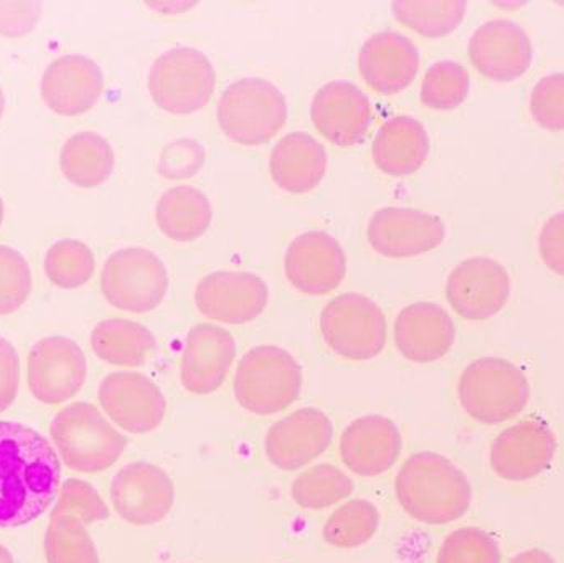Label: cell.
<instances>
[{"label": "cell", "instance_id": "obj_34", "mask_svg": "<svg viewBox=\"0 0 564 563\" xmlns=\"http://www.w3.org/2000/svg\"><path fill=\"white\" fill-rule=\"evenodd\" d=\"M48 563H99L98 552L85 524L73 516H56L45 534Z\"/></svg>", "mask_w": 564, "mask_h": 563}, {"label": "cell", "instance_id": "obj_39", "mask_svg": "<svg viewBox=\"0 0 564 563\" xmlns=\"http://www.w3.org/2000/svg\"><path fill=\"white\" fill-rule=\"evenodd\" d=\"M56 516H73L86 526L106 521L109 509L91 485L82 479H68L62 486L58 501L53 509L52 518Z\"/></svg>", "mask_w": 564, "mask_h": 563}, {"label": "cell", "instance_id": "obj_12", "mask_svg": "<svg viewBox=\"0 0 564 563\" xmlns=\"http://www.w3.org/2000/svg\"><path fill=\"white\" fill-rule=\"evenodd\" d=\"M367 237L378 255L401 260L441 247L446 225L437 215L416 208L387 207L371 215Z\"/></svg>", "mask_w": 564, "mask_h": 563}, {"label": "cell", "instance_id": "obj_5", "mask_svg": "<svg viewBox=\"0 0 564 563\" xmlns=\"http://www.w3.org/2000/svg\"><path fill=\"white\" fill-rule=\"evenodd\" d=\"M50 435L65 465L79 473L111 468L128 445V440L102 413L86 402L73 403L58 412Z\"/></svg>", "mask_w": 564, "mask_h": 563}, {"label": "cell", "instance_id": "obj_10", "mask_svg": "<svg viewBox=\"0 0 564 563\" xmlns=\"http://www.w3.org/2000/svg\"><path fill=\"white\" fill-rule=\"evenodd\" d=\"M512 280L499 261L487 257L464 260L451 271L446 296L451 307L467 321H486L509 303Z\"/></svg>", "mask_w": 564, "mask_h": 563}, {"label": "cell", "instance_id": "obj_31", "mask_svg": "<svg viewBox=\"0 0 564 563\" xmlns=\"http://www.w3.org/2000/svg\"><path fill=\"white\" fill-rule=\"evenodd\" d=\"M391 9L403 25L420 35L441 39L463 23L467 3L464 0H398Z\"/></svg>", "mask_w": 564, "mask_h": 563}, {"label": "cell", "instance_id": "obj_15", "mask_svg": "<svg viewBox=\"0 0 564 563\" xmlns=\"http://www.w3.org/2000/svg\"><path fill=\"white\" fill-rule=\"evenodd\" d=\"M284 271L295 290L308 296H322L337 290L345 280L347 257L332 235L305 231L289 245Z\"/></svg>", "mask_w": 564, "mask_h": 563}, {"label": "cell", "instance_id": "obj_13", "mask_svg": "<svg viewBox=\"0 0 564 563\" xmlns=\"http://www.w3.org/2000/svg\"><path fill=\"white\" fill-rule=\"evenodd\" d=\"M116 512L132 526H154L174 508L175 488L167 473L151 463H131L112 479Z\"/></svg>", "mask_w": 564, "mask_h": 563}, {"label": "cell", "instance_id": "obj_37", "mask_svg": "<svg viewBox=\"0 0 564 563\" xmlns=\"http://www.w3.org/2000/svg\"><path fill=\"white\" fill-rule=\"evenodd\" d=\"M499 544L482 529L463 528L447 535L437 554V563H500Z\"/></svg>", "mask_w": 564, "mask_h": 563}, {"label": "cell", "instance_id": "obj_16", "mask_svg": "<svg viewBox=\"0 0 564 563\" xmlns=\"http://www.w3.org/2000/svg\"><path fill=\"white\" fill-rule=\"evenodd\" d=\"M99 403L109 419L126 432L145 435L164 422L167 400L142 373L115 372L99 387Z\"/></svg>", "mask_w": 564, "mask_h": 563}, {"label": "cell", "instance_id": "obj_6", "mask_svg": "<svg viewBox=\"0 0 564 563\" xmlns=\"http://www.w3.org/2000/svg\"><path fill=\"white\" fill-rule=\"evenodd\" d=\"M288 121L281 89L263 78H243L225 89L218 102V124L230 141L260 145L271 141Z\"/></svg>", "mask_w": 564, "mask_h": 563}, {"label": "cell", "instance_id": "obj_47", "mask_svg": "<svg viewBox=\"0 0 564 563\" xmlns=\"http://www.w3.org/2000/svg\"><path fill=\"white\" fill-rule=\"evenodd\" d=\"M3 108H6V98H3L2 88H0V118H2Z\"/></svg>", "mask_w": 564, "mask_h": 563}, {"label": "cell", "instance_id": "obj_42", "mask_svg": "<svg viewBox=\"0 0 564 563\" xmlns=\"http://www.w3.org/2000/svg\"><path fill=\"white\" fill-rule=\"evenodd\" d=\"M42 13L40 2H0V35L17 39L35 29Z\"/></svg>", "mask_w": 564, "mask_h": 563}, {"label": "cell", "instance_id": "obj_14", "mask_svg": "<svg viewBox=\"0 0 564 563\" xmlns=\"http://www.w3.org/2000/svg\"><path fill=\"white\" fill-rule=\"evenodd\" d=\"M270 290L263 278L247 271H215L195 290V306L208 320L245 324L267 310Z\"/></svg>", "mask_w": 564, "mask_h": 563}, {"label": "cell", "instance_id": "obj_26", "mask_svg": "<svg viewBox=\"0 0 564 563\" xmlns=\"http://www.w3.org/2000/svg\"><path fill=\"white\" fill-rule=\"evenodd\" d=\"M327 164V152L317 139L305 132H292L271 152V177L289 194H308L324 181Z\"/></svg>", "mask_w": 564, "mask_h": 563}, {"label": "cell", "instance_id": "obj_45", "mask_svg": "<svg viewBox=\"0 0 564 563\" xmlns=\"http://www.w3.org/2000/svg\"><path fill=\"white\" fill-rule=\"evenodd\" d=\"M510 563H556L553 561L549 552L540 551V549H532V551L522 552L512 559Z\"/></svg>", "mask_w": 564, "mask_h": 563}, {"label": "cell", "instance_id": "obj_32", "mask_svg": "<svg viewBox=\"0 0 564 563\" xmlns=\"http://www.w3.org/2000/svg\"><path fill=\"white\" fill-rule=\"evenodd\" d=\"M354 481L337 466H314L299 475L291 486V496L302 509H327L344 501L354 492Z\"/></svg>", "mask_w": 564, "mask_h": 563}, {"label": "cell", "instance_id": "obj_23", "mask_svg": "<svg viewBox=\"0 0 564 563\" xmlns=\"http://www.w3.org/2000/svg\"><path fill=\"white\" fill-rule=\"evenodd\" d=\"M105 76L95 59L66 55L52 62L42 76V98L56 115L79 116L101 98Z\"/></svg>", "mask_w": 564, "mask_h": 563}, {"label": "cell", "instance_id": "obj_46", "mask_svg": "<svg viewBox=\"0 0 564 563\" xmlns=\"http://www.w3.org/2000/svg\"><path fill=\"white\" fill-rule=\"evenodd\" d=\"M0 563H13L12 554L3 545H0Z\"/></svg>", "mask_w": 564, "mask_h": 563}, {"label": "cell", "instance_id": "obj_29", "mask_svg": "<svg viewBox=\"0 0 564 563\" xmlns=\"http://www.w3.org/2000/svg\"><path fill=\"white\" fill-rule=\"evenodd\" d=\"M115 162L111 144L102 136L89 131L72 136L59 155L63 175L82 188L105 184L115 171Z\"/></svg>", "mask_w": 564, "mask_h": 563}, {"label": "cell", "instance_id": "obj_22", "mask_svg": "<svg viewBox=\"0 0 564 563\" xmlns=\"http://www.w3.org/2000/svg\"><path fill=\"white\" fill-rule=\"evenodd\" d=\"M401 448L403 436L397 423L387 416H361L341 433V462L361 478H373L393 468Z\"/></svg>", "mask_w": 564, "mask_h": 563}, {"label": "cell", "instance_id": "obj_21", "mask_svg": "<svg viewBox=\"0 0 564 563\" xmlns=\"http://www.w3.org/2000/svg\"><path fill=\"white\" fill-rule=\"evenodd\" d=\"M311 118L332 144H360L371 124L370 99L354 83L330 82L312 98Z\"/></svg>", "mask_w": 564, "mask_h": 563}, {"label": "cell", "instance_id": "obj_17", "mask_svg": "<svg viewBox=\"0 0 564 563\" xmlns=\"http://www.w3.org/2000/svg\"><path fill=\"white\" fill-rule=\"evenodd\" d=\"M556 436L545 423L525 420L503 430L490 446V468L510 483L543 475L556 455Z\"/></svg>", "mask_w": 564, "mask_h": 563}, {"label": "cell", "instance_id": "obj_41", "mask_svg": "<svg viewBox=\"0 0 564 563\" xmlns=\"http://www.w3.org/2000/svg\"><path fill=\"white\" fill-rule=\"evenodd\" d=\"M205 162V149L192 139H178L162 151L159 172L167 178L194 177Z\"/></svg>", "mask_w": 564, "mask_h": 563}, {"label": "cell", "instance_id": "obj_27", "mask_svg": "<svg viewBox=\"0 0 564 563\" xmlns=\"http://www.w3.org/2000/svg\"><path fill=\"white\" fill-rule=\"evenodd\" d=\"M371 155L384 174L393 177L414 174L430 155V136L417 119L397 116L388 119L377 132Z\"/></svg>", "mask_w": 564, "mask_h": 563}, {"label": "cell", "instance_id": "obj_36", "mask_svg": "<svg viewBox=\"0 0 564 563\" xmlns=\"http://www.w3.org/2000/svg\"><path fill=\"white\" fill-rule=\"evenodd\" d=\"M45 273L56 286L75 290L91 280L95 255L83 241H56L46 253Z\"/></svg>", "mask_w": 564, "mask_h": 563}, {"label": "cell", "instance_id": "obj_3", "mask_svg": "<svg viewBox=\"0 0 564 563\" xmlns=\"http://www.w3.org/2000/svg\"><path fill=\"white\" fill-rule=\"evenodd\" d=\"M457 397L470 419L484 425H500L529 405L530 382L510 360L482 357L464 369Z\"/></svg>", "mask_w": 564, "mask_h": 563}, {"label": "cell", "instance_id": "obj_30", "mask_svg": "<svg viewBox=\"0 0 564 563\" xmlns=\"http://www.w3.org/2000/svg\"><path fill=\"white\" fill-rule=\"evenodd\" d=\"M155 346L154 334L148 327L128 320L102 321L91 333L93 350L111 366H142Z\"/></svg>", "mask_w": 564, "mask_h": 563}, {"label": "cell", "instance_id": "obj_43", "mask_svg": "<svg viewBox=\"0 0 564 563\" xmlns=\"http://www.w3.org/2000/svg\"><path fill=\"white\" fill-rule=\"evenodd\" d=\"M539 250L546 268L564 277V212L553 215L543 225L539 235Z\"/></svg>", "mask_w": 564, "mask_h": 563}, {"label": "cell", "instance_id": "obj_38", "mask_svg": "<svg viewBox=\"0 0 564 563\" xmlns=\"http://www.w3.org/2000/svg\"><path fill=\"white\" fill-rule=\"evenodd\" d=\"M32 291V271L22 253L0 245V316L15 313Z\"/></svg>", "mask_w": 564, "mask_h": 563}, {"label": "cell", "instance_id": "obj_4", "mask_svg": "<svg viewBox=\"0 0 564 563\" xmlns=\"http://www.w3.org/2000/svg\"><path fill=\"white\" fill-rule=\"evenodd\" d=\"M234 389L235 399L247 412L274 415L301 396V366L281 347H254L238 364Z\"/></svg>", "mask_w": 564, "mask_h": 563}, {"label": "cell", "instance_id": "obj_20", "mask_svg": "<svg viewBox=\"0 0 564 563\" xmlns=\"http://www.w3.org/2000/svg\"><path fill=\"white\" fill-rule=\"evenodd\" d=\"M237 343L224 327L197 324L185 339L181 362L182 386L195 396L217 392L234 366Z\"/></svg>", "mask_w": 564, "mask_h": 563}, {"label": "cell", "instance_id": "obj_19", "mask_svg": "<svg viewBox=\"0 0 564 563\" xmlns=\"http://www.w3.org/2000/svg\"><path fill=\"white\" fill-rule=\"evenodd\" d=\"M334 439L330 419L318 409H301L267 433L268 459L282 472H295L324 455Z\"/></svg>", "mask_w": 564, "mask_h": 563}, {"label": "cell", "instance_id": "obj_11", "mask_svg": "<svg viewBox=\"0 0 564 563\" xmlns=\"http://www.w3.org/2000/svg\"><path fill=\"white\" fill-rule=\"evenodd\" d=\"M86 373L85 353L68 337H45L30 350V392L46 405L73 399L85 386Z\"/></svg>", "mask_w": 564, "mask_h": 563}, {"label": "cell", "instance_id": "obj_48", "mask_svg": "<svg viewBox=\"0 0 564 563\" xmlns=\"http://www.w3.org/2000/svg\"><path fill=\"white\" fill-rule=\"evenodd\" d=\"M3 220V202L2 198H0V225H2Z\"/></svg>", "mask_w": 564, "mask_h": 563}, {"label": "cell", "instance_id": "obj_2", "mask_svg": "<svg viewBox=\"0 0 564 563\" xmlns=\"http://www.w3.org/2000/svg\"><path fill=\"white\" fill-rule=\"evenodd\" d=\"M394 492L403 511L427 526L457 521L473 502L469 478L453 462L433 452L416 453L403 463Z\"/></svg>", "mask_w": 564, "mask_h": 563}, {"label": "cell", "instance_id": "obj_35", "mask_svg": "<svg viewBox=\"0 0 564 563\" xmlns=\"http://www.w3.org/2000/svg\"><path fill=\"white\" fill-rule=\"evenodd\" d=\"M470 91V75L460 63L443 59L434 63L421 85V101L431 109L451 111L459 108Z\"/></svg>", "mask_w": 564, "mask_h": 563}, {"label": "cell", "instance_id": "obj_28", "mask_svg": "<svg viewBox=\"0 0 564 563\" xmlns=\"http://www.w3.org/2000/svg\"><path fill=\"white\" fill-rule=\"evenodd\" d=\"M214 208L204 192L188 185L169 188L159 198L155 221L159 230L178 243L198 240L207 234Z\"/></svg>", "mask_w": 564, "mask_h": 563}, {"label": "cell", "instance_id": "obj_9", "mask_svg": "<svg viewBox=\"0 0 564 563\" xmlns=\"http://www.w3.org/2000/svg\"><path fill=\"white\" fill-rule=\"evenodd\" d=\"M325 344L348 360H371L387 346V317L375 301L360 293L332 300L321 314Z\"/></svg>", "mask_w": 564, "mask_h": 563}, {"label": "cell", "instance_id": "obj_44", "mask_svg": "<svg viewBox=\"0 0 564 563\" xmlns=\"http://www.w3.org/2000/svg\"><path fill=\"white\" fill-rule=\"evenodd\" d=\"M20 359L15 347L0 337V413L6 412L19 392Z\"/></svg>", "mask_w": 564, "mask_h": 563}, {"label": "cell", "instance_id": "obj_18", "mask_svg": "<svg viewBox=\"0 0 564 563\" xmlns=\"http://www.w3.org/2000/svg\"><path fill=\"white\" fill-rule=\"evenodd\" d=\"M469 56L487 78L500 83L516 82L532 65V40L512 20H490L470 36Z\"/></svg>", "mask_w": 564, "mask_h": 563}, {"label": "cell", "instance_id": "obj_1", "mask_svg": "<svg viewBox=\"0 0 564 563\" xmlns=\"http://www.w3.org/2000/svg\"><path fill=\"white\" fill-rule=\"evenodd\" d=\"M62 466L45 436L22 423L0 422V529L45 515L59 492Z\"/></svg>", "mask_w": 564, "mask_h": 563}, {"label": "cell", "instance_id": "obj_8", "mask_svg": "<svg viewBox=\"0 0 564 563\" xmlns=\"http://www.w3.org/2000/svg\"><path fill=\"white\" fill-rule=\"evenodd\" d=\"M101 291L116 310L151 313L167 296V268L154 251L141 247L122 248L106 260Z\"/></svg>", "mask_w": 564, "mask_h": 563}, {"label": "cell", "instance_id": "obj_40", "mask_svg": "<svg viewBox=\"0 0 564 563\" xmlns=\"http://www.w3.org/2000/svg\"><path fill=\"white\" fill-rule=\"evenodd\" d=\"M530 111L540 128L564 131V73H553L536 83Z\"/></svg>", "mask_w": 564, "mask_h": 563}, {"label": "cell", "instance_id": "obj_25", "mask_svg": "<svg viewBox=\"0 0 564 563\" xmlns=\"http://www.w3.org/2000/svg\"><path fill=\"white\" fill-rule=\"evenodd\" d=\"M454 340L453 317L440 304H410L394 321V344L401 356L411 362L430 364L443 359Z\"/></svg>", "mask_w": 564, "mask_h": 563}, {"label": "cell", "instance_id": "obj_33", "mask_svg": "<svg viewBox=\"0 0 564 563\" xmlns=\"http://www.w3.org/2000/svg\"><path fill=\"white\" fill-rule=\"evenodd\" d=\"M380 526V512L367 499H354L340 506L324 526V539L337 549H355L370 542Z\"/></svg>", "mask_w": 564, "mask_h": 563}, {"label": "cell", "instance_id": "obj_7", "mask_svg": "<svg viewBox=\"0 0 564 563\" xmlns=\"http://www.w3.org/2000/svg\"><path fill=\"white\" fill-rule=\"evenodd\" d=\"M148 86L159 108L171 115L187 116L208 105L217 86V75L200 50L177 46L155 59Z\"/></svg>", "mask_w": 564, "mask_h": 563}, {"label": "cell", "instance_id": "obj_24", "mask_svg": "<svg viewBox=\"0 0 564 563\" xmlns=\"http://www.w3.org/2000/svg\"><path fill=\"white\" fill-rule=\"evenodd\" d=\"M358 68L365 83L381 95L406 89L420 72V52L408 36L398 32L371 35L361 46Z\"/></svg>", "mask_w": 564, "mask_h": 563}]
</instances>
